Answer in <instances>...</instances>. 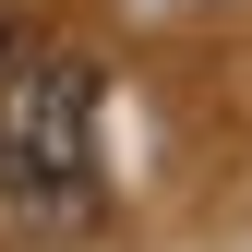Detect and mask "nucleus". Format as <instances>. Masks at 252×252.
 I'll use <instances>...</instances> for the list:
<instances>
[{"label": "nucleus", "instance_id": "f257e3e1", "mask_svg": "<svg viewBox=\"0 0 252 252\" xmlns=\"http://www.w3.org/2000/svg\"><path fill=\"white\" fill-rule=\"evenodd\" d=\"M0 204L72 228L96 204V72L84 60H24L0 84Z\"/></svg>", "mask_w": 252, "mask_h": 252}]
</instances>
